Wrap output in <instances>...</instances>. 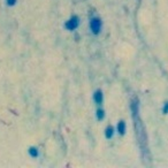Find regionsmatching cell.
<instances>
[{
    "mask_svg": "<svg viewBox=\"0 0 168 168\" xmlns=\"http://www.w3.org/2000/svg\"><path fill=\"white\" fill-rule=\"evenodd\" d=\"M93 102L98 106H102V102H104V93H102L100 89H98V90H96L93 92Z\"/></svg>",
    "mask_w": 168,
    "mask_h": 168,
    "instance_id": "5",
    "label": "cell"
},
{
    "mask_svg": "<svg viewBox=\"0 0 168 168\" xmlns=\"http://www.w3.org/2000/svg\"><path fill=\"white\" fill-rule=\"evenodd\" d=\"M94 115H96V119L98 121H102V120L106 118V112L102 107H98L97 110H96V112H94Z\"/></svg>",
    "mask_w": 168,
    "mask_h": 168,
    "instance_id": "8",
    "label": "cell"
},
{
    "mask_svg": "<svg viewBox=\"0 0 168 168\" xmlns=\"http://www.w3.org/2000/svg\"><path fill=\"white\" fill-rule=\"evenodd\" d=\"M134 126H135V133H136V138L138 142V146H139V150H141L142 154L147 155L149 153V142H147V134L145 130V126L143 123V121L141 120L139 115L137 116H134Z\"/></svg>",
    "mask_w": 168,
    "mask_h": 168,
    "instance_id": "1",
    "label": "cell"
},
{
    "mask_svg": "<svg viewBox=\"0 0 168 168\" xmlns=\"http://www.w3.org/2000/svg\"><path fill=\"white\" fill-rule=\"evenodd\" d=\"M139 106H141V104H139V99H138L137 97L133 98V99H131V102H130V112H131V118L139 115Z\"/></svg>",
    "mask_w": 168,
    "mask_h": 168,
    "instance_id": "4",
    "label": "cell"
},
{
    "mask_svg": "<svg viewBox=\"0 0 168 168\" xmlns=\"http://www.w3.org/2000/svg\"><path fill=\"white\" fill-rule=\"evenodd\" d=\"M16 2H18V0H6V4L8 5L9 7H13V6H15Z\"/></svg>",
    "mask_w": 168,
    "mask_h": 168,
    "instance_id": "11",
    "label": "cell"
},
{
    "mask_svg": "<svg viewBox=\"0 0 168 168\" xmlns=\"http://www.w3.org/2000/svg\"><path fill=\"white\" fill-rule=\"evenodd\" d=\"M28 153H29V155H30L31 158H35V159L39 157V150L36 146H30L28 149Z\"/></svg>",
    "mask_w": 168,
    "mask_h": 168,
    "instance_id": "9",
    "label": "cell"
},
{
    "mask_svg": "<svg viewBox=\"0 0 168 168\" xmlns=\"http://www.w3.org/2000/svg\"><path fill=\"white\" fill-rule=\"evenodd\" d=\"M118 134H119L120 136H123L126 135V131H127V123H126V121L123 120H120L118 124H116V129H115Z\"/></svg>",
    "mask_w": 168,
    "mask_h": 168,
    "instance_id": "6",
    "label": "cell"
},
{
    "mask_svg": "<svg viewBox=\"0 0 168 168\" xmlns=\"http://www.w3.org/2000/svg\"><path fill=\"white\" fill-rule=\"evenodd\" d=\"M81 24V18L78 15H73L65 22V29L68 31H75Z\"/></svg>",
    "mask_w": 168,
    "mask_h": 168,
    "instance_id": "3",
    "label": "cell"
},
{
    "mask_svg": "<svg viewBox=\"0 0 168 168\" xmlns=\"http://www.w3.org/2000/svg\"><path fill=\"white\" fill-rule=\"evenodd\" d=\"M161 112H162V114H164V115L168 114V100H166V102H164L162 108H161Z\"/></svg>",
    "mask_w": 168,
    "mask_h": 168,
    "instance_id": "10",
    "label": "cell"
},
{
    "mask_svg": "<svg viewBox=\"0 0 168 168\" xmlns=\"http://www.w3.org/2000/svg\"><path fill=\"white\" fill-rule=\"evenodd\" d=\"M115 128L113 127V126H107L106 128H105V130H104V136H105V138H107V139H112V138L114 137L115 135Z\"/></svg>",
    "mask_w": 168,
    "mask_h": 168,
    "instance_id": "7",
    "label": "cell"
},
{
    "mask_svg": "<svg viewBox=\"0 0 168 168\" xmlns=\"http://www.w3.org/2000/svg\"><path fill=\"white\" fill-rule=\"evenodd\" d=\"M89 26H90V30L92 32V35H94V36L100 35L102 29V18H98V16H93V18H91V20H90Z\"/></svg>",
    "mask_w": 168,
    "mask_h": 168,
    "instance_id": "2",
    "label": "cell"
}]
</instances>
